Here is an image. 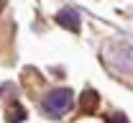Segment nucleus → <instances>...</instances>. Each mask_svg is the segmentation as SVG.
Returning a JSON list of instances; mask_svg holds the SVG:
<instances>
[{"mask_svg": "<svg viewBox=\"0 0 133 123\" xmlns=\"http://www.w3.org/2000/svg\"><path fill=\"white\" fill-rule=\"evenodd\" d=\"M56 23H59V26H64L66 31H79V13H77V10H72V8L59 10V13H56Z\"/></svg>", "mask_w": 133, "mask_h": 123, "instance_id": "2", "label": "nucleus"}, {"mask_svg": "<svg viewBox=\"0 0 133 123\" xmlns=\"http://www.w3.org/2000/svg\"><path fill=\"white\" fill-rule=\"evenodd\" d=\"M105 123H128V118L123 115V113H113V115H108Z\"/></svg>", "mask_w": 133, "mask_h": 123, "instance_id": "5", "label": "nucleus"}, {"mask_svg": "<svg viewBox=\"0 0 133 123\" xmlns=\"http://www.w3.org/2000/svg\"><path fill=\"white\" fill-rule=\"evenodd\" d=\"M3 3H5V0H0V8H3Z\"/></svg>", "mask_w": 133, "mask_h": 123, "instance_id": "6", "label": "nucleus"}, {"mask_svg": "<svg viewBox=\"0 0 133 123\" xmlns=\"http://www.w3.org/2000/svg\"><path fill=\"white\" fill-rule=\"evenodd\" d=\"M5 121H8V123H21V121H26V108L21 105V103H10L8 113H5Z\"/></svg>", "mask_w": 133, "mask_h": 123, "instance_id": "4", "label": "nucleus"}, {"mask_svg": "<svg viewBox=\"0 0 133 123\" xmlns=\"http://www.w3.org/2000/svg\"><path fill=\"white\" fill-rule=\"evenodd\" d=\"M72 105H74V92H72L69 87L51 90L49 95L41 100V108H44V113H46L49 118H62Z\"/></svg>", "mask_w": 133, "mask_h": 123, "instance_id": "1", "label": "nucleus"}, {"mask_svg": "<svg viewBox=\"0 0 133 123\" xmlns=\"http://www.w3.org/2000/svg\"><path fill=\"white\" fill-rule=\"evenodd\" d=\"M79 103H82V113H95L97 110V103H100V95L95 90H84Z\"/></svg>", "mask_w": 133, "mask_h": 123, "instance_id": "3", "label": "nucleus"}]
</instances>
